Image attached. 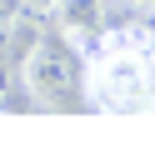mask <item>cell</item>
Masks as SVG:
<instances>
[{
	"instance_id": "4",
	"label": "cell",
	"mask_w": 155,
	"mask_h": 160,
	"mask_svg": "<svg viewBox=\"0 0 155 160\" xmlns=\"http://www.w3.org/2000/svg\"><path fill=\"white\" fill-rule=\"evenodd\" d=\"M140 5H155V0H140Z\"/></svg>"
},
{
	"instance_id": "2",
	"label": "cell",
	"mask_w": 155,
	"mask_h": 160,
	"mask_svg": "<svg viewBox=\"0 0 155 160\" xmlns=\"http://www.w3.org/2000/svg\"><path fill=\"white\" fill-rule=\"evenodd\" d=\"M20 80H25V95H30L35 105H50V110H75V105H85L80 55H75L70 40H60V35H35V40H30L25 65H20Z\"/></svg>"
},
{
	"instance_id": "1",
	"label": "cell",
	"mask_w": 155,
	"mask_h": 160,
	"mask_svg": "<svg viewBox=\"0 0 155 160\" xmlns=\"http://www.w3.org/2000/svg\"><path fill=\"white\" fill-rule=\"evenodd\" d=\"M80 85L100 115H155V30L105 25L80 60Z\"/></svg>"
},
{
	"instance_id": "3",
	"label": "cell",
	"mask_w": 155,
	"mask_h": 160,
	"mask_svg": "<svg viewBox=\"0 0 155 160\" xmlns=\"http://www.w3.org/2000/svg\"><path fill=\"white\" fill-rule=\"evenodd\" d=\"M30 20H35V15H30L25 0H0V45H10V35H20Z\"/></svg>"
}]
</instances>
